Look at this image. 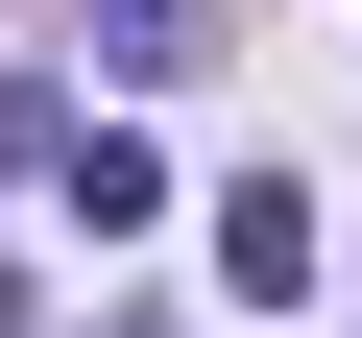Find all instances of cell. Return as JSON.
I'll return each mask as SVG.
<instances>
[{
  "label": "cell",
  "instance_id": "1",
  "mask_svg": "<svg viewBox=\"0 0 362 338\" xmlns=\"http://www.w3.org/2000/svg\"><path fill=\"white\" fill-rule=\"evenodd\" d=\"M49 169H73V218H97V242H145V218H169V145H145V121H73Z\"/></svg>",
  "mask_w": 362,
  "mask_h": 338
},
{
  "label": "cell",
  "instance_id": "2",
  "mask_svg": "<svg viewBox=\"0 0 362 338\" xmlns=\"http://www.w3.org/2000/svg\"><path fill=\"white\" fill-rule=\"evenodd\" d=\"M218 266H242V290H266V314H290V290H314V194H290V169H242V194H218Z\"/></svg>",
  "mask_w": 362,
  "mask_h": 338
},
{
  "label": "cell",
  "instance_id": "3",
  "mask_svg": "<svg viewBox=\"0 0 362 338\" xmlns=\"http://www.w3.org/2000/svg\"><path fill=\"white\" fill-rule=\"evenodd\" d=\"M97 49L121 73H194V0H97Z\"/></svg>",
  "mask_w": 362,
  "mask_h": 338
}]
</instances>
